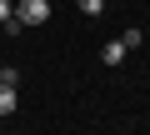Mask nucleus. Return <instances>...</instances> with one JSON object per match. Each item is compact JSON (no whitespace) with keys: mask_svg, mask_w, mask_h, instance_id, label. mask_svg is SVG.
I'll use <instances>...</instances> for the list:
<instances>
[{"mask_svg":"<svg viewBox=\"0 0 150 135\" xmlns=\"http://www.w3.org/2000/svg\"><path fill=\"white\" fill-rule=\"evenodd\" d=\"M75 5H80L85 20H100V15H105V0H75Z\"/></svg>","mask_w":150,"mask_h":135,"instance_id":"obj_4","label":"nucleus"},{"mask_svg":"<svg viewBox=\"0 0 150 135\" xmlns=\"http://www.w3.org/2000/svg\"><path fill=\"white\" fill-rule=\"evenodd\" d=\"M0 70H5V65H0Z\"/></svg>","mask_w":150,"mask_h":135,"instance_id":"obj_6","label":"nucleus"},{"mask_svg":"<svg viewBox=\"0 0 150 135\" xmlns=\"http://www.w3.org/2000/svg\"><path fill=\"white\" fill-rule=\"evenodd\" d=\"M15 105H20L15 85H0V115H15Z\"/></svg>","mask_w":150,"mask_h":135,"instance_id":"obj_2","label":"nucleus"},{"mask_svg":"<svg viewBox=\"0 0 150 135\" xmlns=\"http://www.w3.org/2000/svg\"><path fill=\"white\" fill-rule=\"evenodd\" d=\"M10 15H15V0H0V25H5Z\"/></svg>","mask_w":150,"mask_h":135,"instance_id":"obj_5","label":"nucleus"},{"mask_svg":"<svg viewBox=\"0 0 150 135\" xmlns=\"http://www.w3.org/2000/svg\"><path fill=\"white\" fill-rule=\"evenodd\" d=\"M15 20L20 25H45L50 20V0H20V5H15Z\"/></svg>","mask_w":150,"mask_h":135,"instance_id":"obj_1","label":"nucleus"},{"mask_svg":"<svg viewBox=\"0 0 150 135\" xmlns=\"http://www.w3.org/2000/svg\"><path fill=\"white\" fill-rule=\"evenodd\" d=\"M100 60H105V65H120V60H125V40H110V45L100 50Z\"/></svg>","mask_w":150,"mask_h":135,"instance_id":"obj_3","label":"nucleus"}]
</instances>
